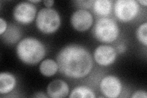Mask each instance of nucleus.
Wrapping results in <instances>:
<instances>
[{"instance_id": "nucleus-1", "label": "nucleus", "mask_w": 147, "mask_h": 98, "mask_svg": "<svg viewBox=\"0 0 147 98\" xmlns=\"http://www.w3.org/2000/svg\"><path fill=\"white\" fill-rule=\"evenodd\" d=\"M57 62L60 72L70 78L84 77L93 67V59L88 51L76 44L61 49L57 55Z\"/></svg>"}, {"instance_id": "nucleus-2", "label": "nucleus", "mask_w": 147, "mask_h": 98, "mask_svg": "<svg viewBox=\"0 0 147 98\" xmlns=\"http://www.w3.org/2000/svg\"><path fill=\"white\" fill-rule=\"evenodd\" d=\"M17 54L23 63L34 65L43 59L45 55V48L42 43L34 38L22 39L17 46Z\"/></svg>"}, {"instance_id": "nucleus-3", "label": "nucleus", "mask_w": 147, "mask_h": 98, "mask_svg": "<svg viewBox=\"0 0 147 98\" xmlns=\"http://www.w3.org/2000/svg\"><path fill=\"white\" fill-rule=\"evenodd\" d=\"M36 23L40 31L45 34H51L59 28L61 18L54 9L43 8L38 13Z\"/></svg>"}, {"instance_id": "nucleus-4", "label": "nucleus", "mask_w": 147, "mask_h": 98, "mask_svg": "<svg viewBox=\"0 0 147 98\" xmlns=\"http://www.w3.org/2000/svg\"><path fill=\"white\" fill-rule=\"evenodd\" d=\"M119 32V30L116 22L109 18H100L94 27L95 38L102 43H112L118 38Z\"/></svg>"}, {"instance_id": "nucleus-5", "label": "nucleus", "mask_w": 147, "mask_h": 98, "mask_svg": "<svg viewBox=\"0 0 147 98\" xmlns=\"http://www.w3.org/2000/svg\"><path fill=\"white\" fill-rule=\"evenodd\" d=\"M114 11L119 20L128 22L134 19L138 14L139 5L134 0H118L115 3Z\"/></svg>"}, {"instance_id": "nucleus-6", "label": "nucleus", "mask_w": 147, "mask_h": 98, "mask_svg": "<svg viewBox=\"0 0 147 98\" xmlns=\"http://www.w3.org/2000/svg\"><path fill=\"white\" fill-rule=\"evenodd\" d=\"M36 7L30 2H22L13 9L14 19L22 24H28L33 21L36 17Z\"/></svg>"}, {"instance_id": "nucleus-7", "label": "nucleus", "mask_w": 147, "mask_h": 98, "mask_svg": "<svg viewBox=\"0 0 147 98\" xmlns=\"http://www.w3.org/2000/svg\"><path fill=\"white\" fill-rule=\"evenodd\" d=\"M100 91L107 97H118L121 92V83L115 76H108L105 77L100 82Z\"/></svg>"}, {"instance_id": "nucleus-8", "label": "nucleus", "mask_w": 147, "mask_h": 98, "mask_svg": "<svg viewBox=\"0 0 147 98\" xmlns=\"http://www.w3.org/2000/svg\"><path fill=\"white\" fill-rule=\"evenodd\" d=\"M93 16L85 9H79L73 13L71 18V23L74 28L79 31H85L89 30L93 24Z\"/></svg>"}, {"instance_id": "nucleus-9", "label": "nucleus", "mask_w": 147, "mask_h": 98, "mask_svg": "<svg viewBox=\"0 0 147 98\" xmlns=\"http://www.w3.org/2000/svg\"><path fill=\"white\" fill-rule=\"evenodd\" d=\"M116 57V50L112 46L100 45L94 51V59L100 66H106L110 65L115 62Z\"/></svg>"}, {"instance_id": "nucleus-10", "label": "nucleus", "mask_w": 147, "mask_h": 98, "mask_svg": "<svg viewBox=\"0 0 147 98\" xmlns=\"http://www.w3.org/2000/svg\"><path fill=\"white\" fill-rule=\"evenodd\" d=\"M69 87L66 82L62 80H54L50 82L47 88L49 97L53 98L65 97L69 94Z\"/></svg>"}, {"instance_id": "nucleus-11", "label": "nucleus", "mask_w": 147, "mask_h": 98, "mask_svg": "<svg viewBox=\"0 0 147 98\" xmlns=\"http://www.w3.org/2000/svg\"><path fill=\"white\" fill-rule=\"evenodd\" d=\"M16 85V79L9 72H1L0 74V93L7 94L12 91Z\"/></svg>"}, {"instance_id": "nucleus-12", "label": "nucleus", "mask_w": 147, "mask_h": 98, "mask_svg": "<svg viewBox=\"0 0 147 98\" xmlns=\"http://www.w3.org/2000/svg\"><path fill=\"white\" fill-rule=\"evenodd\" d=\"M40 72L43 76L46 77H50L55 75L58 70L57 62L51 59H47L44 60L41 63L40 67Z\"/></svg>"}, {"instance_id": "nucleus-13", "label": "nucleus", "mask_w": 147, "mask_h": 98, "mask_svg": "<svg viewBox=\"0 0 147 98\" xmlns=\"http://www.w3.org/2000/svg\"><path fill=\"white\" fill-rule=\"evenodd\" d=\"M94 10L98 15L107 16L112 9V2L110 0H96L94 2Z\"/></svg>"}, {"instance_id": "nucleus-14", "label": "nucleus", "mask_w": 147, "mask_h": 98, "mask_svg": "<svg viewBox=\"0 0 147 98\" xmlns=\"http://www.w3.org/2000/svg\"><path fill=\"white\" fill-rule=\"evenodd\" d=\"M69 97H79V98H94L96 97L94 92L90 88L85 86H80L74 89Z\"/></svg>"}, {"instance_id": "nucleus-15", "label": "nucleus", "mask_w": 147, "mask_h": 98, "mask_svg": "<svg viewBox=\"0 0 147 98\" xmlns=\"http://www.w3.org/2000/svg\"><path fill=\"white\" fill-rule=\"evenodd\" d=\"M147 23L142 24L137 30V38L145 46L147 45Z\"/></svg>"}, {"instance_id": "nucleus-16", "label": "nucleus", "mask_w": 147, "mask_h": 98, "mask_svg": "<svg viewBox=\"0 0 147 98\" xmlns=\"http://www.w3.org/2000/svg\"><path fill=\"white\" fill-rule=\"evenodd\" d=\"M132 98H146L147 97L146 92L142 90L136 91L132 96Z\"/></svg>"}, {"instance_id": "nucleus-17", "label": "nucleus", "mask_w": 147, "mask_h": 98, "mask_svg": "<svg viewBox=\"0 0 147 98\" xmlns=\"http://www.w3.org/2000/svg\"><path fill=\"white\" fill-rule=\"evenodd\" d=\"M7 23L3 18H0V34H3L7 29Z\"/></svg>"}, {"instance_id": "nucleus-18", "label": "nucleus", "mask_w": 147, "mask_h": 98, "mask_svg": "<svg viewBox=\"0 0 147 98\" xmlns=\"http://www.w3.org/2000/svg\"><path fill=\"white\" fill-rule=\"evenodd\" d=\"M117 49L119 53H123L126 50V47L125 45L120 44L117 47Z\"/></svg>"}, {"instance_id": "nucleus-19", "label": "nucleus", "mask_w": 147, "mask_h": 98, "mask_svg": "<svg viewBox=\"0 0 147 98\" xmlns=\"http://www.w3.org/2000/svg\"><path fill=\"white\" fill-rule=\"evenodd\" d=\"M44 3L45 4V6L48 7L50 8V7H52L53 6V4L54 3V1H51V0H47V1H44Z\"/></svg>"}, {"instance_id": "nucleus-20", "label": "nucleus", "mask_w": 147, "mask_h": 98, "mask_svg": "<svg viewBox=\"0 0 147 98\" xmlns=\"http://www.w3.org/2000/svg\"><path fill=\"white\" fill-rule=\"evenodd\" d=\"M137 2H139V3H140L142 5H144V6H147V1L146 0H140V1H138Z\"/></svg>"}, {"instance_id": "nucleus-21", "label": "nucleus", "mask_w": 147, "mask_h": 98, "mask_svg": "<svg viewBox=\"0 0 147 98\" xmlns=\"http://www.w3.org/2000/svg\"><path fill=\"white\" fill-rule=\"evenodd\" d=\"M40 1H40V0H38V1H30V3H39Z\"/></svg>"}]
</instances>
